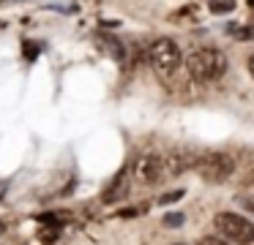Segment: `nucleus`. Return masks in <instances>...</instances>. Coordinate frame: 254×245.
<instances>
[{"instance_id": "f257e3e1", "label": "nucleus", "mask_w": 254, "mask_h": 245, "mask_svg": "<svg viewBox=\"0 0 254 245\" xmlns=\"http://www.w3.org/2000/svg\"><path fill=\"white\" fill-rule=\"evenodd\" d=\"M227 68H230V63H227L224 52L216 47L194 49L186 57V71L194 82H216L227 74Z\"/></svg>"}, {"instance_id": "20e7f679", "label": "nucleus", "mask_w": 254, "mask_h": 245, "mask_svg": "<svg viewBox=\"0 0 254 245\" xmlns=\"http://www.w3.org/2000/svg\"><path fill=\"white\" fill-rule=\"evenodd\" d=\"M148 60L153 65V71H159V74H175L181 68V47L172 38H159V41L150 44Z\"/></svg>"}, {"instance_id": "9b49d317", "label": "nucleus", "mask_w": 254, "mask_h": 245, "mask_svg": "<svg viewBox=\"0 0 254 245\" xmlns=\"http://www.w3.org/2000/svg\"><path fill=\"white\" fill-rule=\"evenodd\" d=\"M249 74H252V79H254V52H252V57H249Z\"/></svg>"}, {"instance_id": "6e6552de", "label": "nucleus", "mask_w": 254, "mask_h": 245, "mask_svg": "<svg viewBox=\"0 0 254 245\" xmlns=\"http://www.w3.org/2000/svg\"><path fill=\"white\" fill-rule=\"evenodd\" d=\"M199 245H230V243H227V240H221V237H216V234H213V237H202V240H199Z\"/></svg>"}, {"instance_id": "0eeeda50", "label": "nucleus", "mask_w": 254, "mask_h": 245, "mask_svg": "<svg viewBox=\"0 0 254 245\" xmlns=\"http://www.w3.org/2000/svg\"><path fill=\"white\" fill-rule=\"evenodd\" d=\"M126 191H128V180H126V174H121V177H118L115 183L104 191L101 199H104V204H112V201H121L123 196H126Z\"/></svg>"}, {"instance_id": "9d476101", "label": "nucleus", "mask_w": 254, "mask_h": 245, "mask_svg": "<svg viewBox=\"0 0 254 245\" xmlns=\"http://www.w3.org/2000/svg\"><path fill=\"white\" fill-rule=\"evenodd\" d=\"M241 204L246 207V210H252V212H254V196H243V199H241Z\"/></svg>"}, {"instance_id": "7ed1b4c3", "label": "nucleus", "mask_w": 254, "mask_h": 245, "mask_svg": "<svg viewBox=\"0 0 254 245\" xmlns=\"http://www.w3.org/2000/svg\"><path fill=\"white\" fill-rule=\"evenodd\" d=\"M194 172L205 180V183H224V180L232 177L235 172V158L230 152H205V155H197L194 161Z\"/></svg>"}, {"instance_id": "39448f33", "label": "nucleus", "mask_w": 254, "mask_h": 245, "mask_svg": "<svg viewBox=\"0 0 254 245\" xmlns=\"http://www.w3.org/2000/svg\"><path fill=\"white\" fill-rule=\"evenodd\" d=\"M164 174V155H159V152H142L139 158H134L131 163V177L137 180V183H159V177Z\"/></svg>"}, {"instance_id": "1a4fd4ad", "label": "nucleus", "mask_w": 254, "mask_h": 245, "mask_svg": "<svg viewBox=\"0 0 254 245\" xmlns=\"http://www.w3.org/2000/svg\"><path fill=\"white\" fill-rule=\"evenodd\" d=\"M164 223H167V226H181V223H183V215H181V212H172V215L164 218Z\"/></svg>"}, {"instance_id": "423d86ee", "label": "nucleus", "mask_w": 254, "mask_h": 245, "mask_svg": "<svg viewBox=\"0 0 254 245\" xmlns=\"http://www.w3.org/2000/svg\"><path fill=\"white\" fill-rule=\"evenodd\" d=\"M194 161H197V155H191V152H175L172 158H164V172H189V169H194Z\"/></svg>"}, {"instance_id": "f03ea898", "label": "nucleus", "mask_w": 254, "mask_h": 245, "mask_svg": "<svg viewBox=\"0 0 254 245\" xmlns=\"http://www.w3.org/2000/svg\"><path fill=\"white\" fill-rule=\"evenodd\" d=\"M216 226V237L227 240L232 245H249L254 243V223L246 215H238V212H219L213 218Z\"/></svg>"}, {"instance_id": "f8f14e48", "label": "nucleus", "mask_w": 254, "mask_h": 245, "mask_svg": "<svg viewBox=\"0 0 254 245\" xmlns=\"http://www.w3.org/2000/svg\"><path fill=\"white\" fill-rule=\"evenodd\" d=\"M252 3H254V0H252Z\"/></svg>"}]
</instances>
